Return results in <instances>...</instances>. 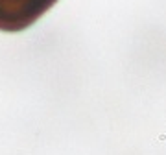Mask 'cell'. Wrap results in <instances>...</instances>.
<instances>
[{
	"label": "cell",
	"instance_id": "6da1fadb",
	"mask_svg": "<svg viewBox=\"0 0 166 155\" xmlns=\"http://www.w3.org/2000/svg\"><path fill=\"white\" fill-rule=\"evenodd\" d=\"M57 0H0V32H20L35 24Z\"/></svg>",
	"mask_w": 166,
	"mask_h": 155
}]
</instances>
